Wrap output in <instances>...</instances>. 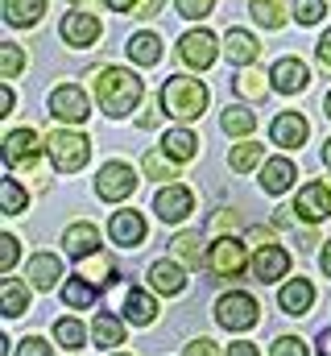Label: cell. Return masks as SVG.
<instances>
[{
    "label": "cell",
    "instance_id": "obj_1",
    "mask_svg": "<svg viewBox=\"0 0 331 356\" xmlns=\"http://www.w3.org/2000/svg\"><path fill=\"white\" fill-rule=\"evenodd\" d=\"M141 95H145V88H141V79L133 71H124V67L95 71V99H99V108L108 116H129L141 104Z\"/></svg>",
    "mask_w": 331,
    "mask_h": 356
},
{
    "label": "cell",
    "instance_id": "obj_2",
    "mask_svg": "<svg viewBox=\"0 0 331 356\" xmlns=\"http://www.w3.org/2000/svg\"><path fill=\"white\" fill-rule=\"evenodd\" d=\"M207 108V88L191 75H170L162 83V112L174 120H199Z\"/></svg>",
    "mask_w": 331,
    "mask_h": 356
},
{
    "label": "cell",
    "instance_id": "obj_3",
    "mask_svg": "<svg viewBox=\"0 0 331 356\" xmlns=\"http://www.w3.org/2000/svg\"><path fill=\"white\" fill-rule=\"evenodd\" d=\"M46 154H50L54 170H63V175H75V170H83V166H87V158H91V145H87V137H83V133L54 129V133L46 137Z\"/></svg>",
    "mask_w": 331,
    "mask_h": 356
},
{
    "label": "cell",
    "instance_id": "obj_4",
    "mask_svg": "<svg viewBox=\"0 0 331 356\" xmlns=\"http://www.w3.org/2000/svg\"><path fill=\"white\" fill-rule=\"evenodd\" d=\"M216 323L228 327V332H248L261 323V311H257V298L245 294V290H232L216 302Z\"/></svg>",
    "mask_w": 331,
    "mask_h": 356
},
{
    "label": "cell",
    "instance_id": "obj_5",
    "mask_svg": "<svg viewBox=\"0 0 331 356\" xmlns=\"http://www.w3.org/2000/svg\"><path fill=\"white\" fill-rule=\"evenodd\" d=\"M245 266H248V253L236 236H220V241L207 249V269H211L216 277H241Z\"/></svg>",
    "mask_w": 331,
    "mask_h": 356
},
{
    "label": "cell",
    "instance_id": "obj_6",
    "mask_svg": "<svg viewBox=\"0 0 331 356\" xmlns=\"http://www.w3.org/2000/svg\"><path fill=\"white\" fill-rule=\"evenodd\" d=\"M133 191H137V175H133V166H124V162H108V166H99V178H95V195H99V199L120 203V199H129Z\"/></svg>",
    "mask_w": 331,
    "mask_h": 356
},
{
    "label": "cell",
    "instance_id": "obj_7",
    "mask_svg": "<svg viewBox=\"0 0 331 356\" xmlns=\"http://www.w3.org/2000/svg\"><path fill=\"white\" fill-rule=\"evenodd\" d=\"M154 211H158L162 224H182V220L195 211V195H191V186H182V182H166L162 191H158V199H154Z\"/></svg>",
    "mask_w": 331,
    "mask_h": 356
},
{
    "label": "cell",
    "instance_id": "obj_8",
    "mask_svg": "<svg viewBox=\"0 0 331 356\" xmlns=\"http://www.w3.org/2000/svg\"><path fill=\"white\" fill-rule=\"evenodd\" d=\"M38 158H42V141H38L33 129H13L4 137V166H13V170L38 166Z\"/></svg>",
    "mask_w": 331,
    "mask_h": 356
},
{
    "label": "cell",
    "instance_id": "obj_9",
    "mask_svg": "<svg viewBox=\"0 0 331 356\" xmlns=\"http://www.w3.org/2000/svg\"><path fill=\"white\" fill-rule=\"evenodd\" d=\"M116 298H120V315H124L133 327H145V323H154V319H158V302H154L145 290H137L133 282H120Z\"/></svg>",
    "mask_w": 331,
    "mask_h": 356
},
{
    "label": "cell",
    "instance_id": "obj_10",
    "mask_svg": "<svg viewBox=\"0 0 331 356\" xmlns=\"http://www.w3.org/2000/svg\"><path fill=\"white\" fill-rule=\"evenodd\" d=\"M50 116H58V120H67V124H83L87 116H91V108H87V95H83L75 83H63V88L50 91Z\"/></svg>",
    "mask_w": 331,
    "mask_h": 356
},
{
    "label": "cell",
    "instance_id": "obj_11",
    "mask_svg": "<svg viewBox=\"0 0 331 356\" xmlns=\"http://www.w3.org/2000/svg\"><path fill=\"white\" fill-rule=\"evenodd\" d=\"M178 54H182L186 67L207 71V67L216 63V33H207V29H191V33L178 42Z\"/></svg>",
    "mask_w": 331,
    "mask_h": 356
},
{
    "label": "cell",
    "instance_id": "obj_12",
    "mask_svg": "<svg viewBox=\"0 0 331 356\" xmlns=\"http://www.w3.org/2000/svg\"><path fill=\"white\" fill-rule=\"evenodd\" d=\"M307 133H311V124H307L302 112H277L273 124H269V137H273V145H282V149H302Z\"/></svg>",
    "mask_w": 331,
    "mask_h": 356
},
{
    "label": "cell",
    "instance_id": "obj_13",
    "mask_svg": "<svg viewBox=\"0 0 331 356\" xmlns=\"http://www.w3.org/2000/svg\"><path fill=\"white\" fill-rule=\"evenodd\" d=\"M294 211H298L307 224L328 220L331 216V186L328 182H307V186L298 191V199H294Z\"/></svg>",
    "mask_w": 331,
    "mask_h": 356
},
{
    "label": "cell",
    "instance_id": "obj_14",
    "mask_svg": "<svg viewBox=\"0 0 331 356\" xmlns=\"http://www.w3.org/2000/svg\"><path fill=\"white\" fill-rule=\"evenodd\" d=\"M108 236H112V245H120V249H137V245L145 241V220H141V211H116V216L108 220Z\"/></svg>",
    "mask_w": 331,
    "mask_h": 356
},
{
    "label": "cell",
    "instance_id": "obj_15",
    "mask_svg": "<svg viewBox=\"0 0 331 356\" xmlns=\"http://www.w3.org/2000/svg\"><path fill=\"white\" fill-rule=\"evenodd\" d=\"M290 273V253L282 245H261L257 257H252V277L257 282H277Z\"/></svg>",
    "mask_w": 331,
    "mask_h": 356
},
{
    "label": "cell",
    "instance_id": "obj_16",
    "mask_svg": "<svg viewBox=\"0 0 331 356\" xmlns=\"http://www.w3.org/2000/svg\"><path fill=\"white\" fill-rule=\"evenodd\" d=\"M269 79H273V88L282 91V95H294V91H302L311 83V71H307L298 58H277V63L269 67Z\"/></svg>",
    "mask_w": 331,
    "mask_h": 356
},
{
    "label": "cell",
    "instance_id": "obj_17",
    "mask_svg": "<svg viewBox=\"0 0 331 356\" xmlns=\"http://www.w3.org/2000/svg\"><path fill=\"white\" fill-rule=\"evenodd\" d=\"M277 307L286 311V315H307L311 307H315V286L307 282V277H294V282H286L282 286V294H277Z\"/></svg>",
    "mask_w": 331,
    "mask_h": 356
},
{
    "label": "cell",
    "instance_id": "obj_18",
    "mask_svg": "<svg viewBox=\"0 0 331 356\" xmlns=\"http://www.w3.org/2000/svg\"><path fill=\"white\" fill-rule=\"evenodd\" d=\"M63 38H67V46H91L95 38H99V17L95 13H67L63 17Z\"/></svg>",
    "mask_w": 331,
    "mask_h": 356
},
{
    "label": "cell",
    "instance_id": "obj_19",
    "mask_svg": "<svg viewBox=\"0 0 331 356\" xmlns=\"http://www.w3.org/2000/svg\"><path fill=\"white\" fill-rule=\"evenodd\" d=\"M294 178H298V170H294L290 158H269V162L261 166V191H265V195H282V191L294 186Z\"/></svg>",
    "mask_w": 331,
    "mask_h": 356
},
{
    "label": "cell",
    "instance_id": "obj_20",
    "mask_svg": "<svg viewBox=\"0 0 331 356\" xmlns=\"http://www.w3.org/2000/svg\"><path fill=\"white\" fill-rule=\"evenodd\" d=\"M63 245H67V253L71 257H95L99 253V228L95 224H71L67 232H63Z\"/></svg>",
    "mask_w": 331,
    "mask_h": 356
},
{
    "label": "cell",
    "instance_id": "obj_21",
    "mask_svg": "<svg viewBox=\"0 0 331 356\" xmlns=\"http://www.w3.org/2000/svg\"><path fill=\"white\" fill-rule=\"evenodd\" d=\"M58 277H63V261L54 253H33L29 257V286L33 290H54Z\"/></svg>",
    "mask_w": 331,
    "mask_h": 356
},
{
    "label": "cell",
    "instance_id": "obj_22",
    "mask_svg": "<svg viewBox=\"0 0 331 356\" xmlns=\"http://www.w3.org/2000/svg\"><path fill=\"white\" fill-rule=\"evenodd\" d=\"M224 54H228L236 67H248V63H257L261 46H257V38H252L248 29H228V33H224Z\"/></svg>",
    "mask_w": 331,
    "mask_h": 356
},
{
    "label": "cell",
    "instance_id": "obj_23",
    "mask_svg": "<svg viewBox=\"0 0 331 356\" xmlns=\"http://www.w3.org/2000/svg\"><path fill=\"white\" fill-rule=\"evenodd\" d=\"M124 50H129V58H133L137 67H158V63H162V38H158V33H133V38L124 42Z\"/></svg>",
    "mask_w": 331,
    "mask_h": 356
},
{
    "label": "cell",
    "instance_id": "obj_24",
    "mask_svg": "<svg viewBox=\"0 0 331 356\" xmlns=\"http://www.w3.org/2000/svg\"><path fill=\"white\" fill-rule=\"evenodd\" d=\"M25 307H29V282L4 277V282H0V311H4L8 319H17V315H25Z\"/></svg>",
    "mask_w": 331,
    "mask_h": 356
},
{
    "label": "cell",
    "instance_id": "obj_25",
    "mask_svg": "<svg viewBox=\"0 0 331 356\" xmlns=\"http://www.w3.org/2000/svg\"><path fill=\"white\" fill-rule=\"evenodd\" d=\"M150 286L162 290V294H182L186 273H182L178 261H154V266H150Z\"/></svg>",
    "mask_w": 331,
    "mask_h": 356
},
{
    "label": "cell",
    "instance_id": "obj_26",
    "mask_svg": "<svg viewBox=\"0 0 331 356\" xmlns=\"http://www.w3.org/2000/svg\"><path fill=\"white\" fill-rule=\"evenodd\" d=\"M46 13V0H4V21L25 29V25H38Z\"/></svg>",
    "mask_w": 331,
    "mask_h": 356
},
{
    "label": "cell",
    "instance_id": "obj_27",
    "mask_svg": "<svg viewBox=\"0 0 331 356\" xmlns=\"http://www.w3.org/2000/svg\"><path fill=\"white\" fill-rule=\"evenodd\" d=\"M95 298H99L95 282H87L83 273H75V277H67V286H63V302H67L71 311H87V307H91Z\"/></svg>",
    "mask_w": 331,
    "mask_h": 356
},
{
    "label": "cell",
    "instance_id": "obj_28",
    "mask_svg": "<svg viewBox=\"0 0 331 356\" xmlns=\"http://www.w3.org/2000/svg\"><path fill=\"white\" fill-rule=\"evenodd\" d=\"M91 336H95V344H99V348H116V344H124V323H120L116 315L99 311V315H95V323H91Z\"/></svg>",
    "mask_w": 331,
    "mask_h": 356
},
{
    "label": "cell",
    "instance_id": "obj_29",
    "mask_svg": "<svg viewBox=\"0 0 331 356\" xmlns=\"http://www.w3.org/2000/svg\"><path fill=\"white\" fill-rule=\"evenodd\" d=\"M162 145H166V154H170L174 162H191V158L199 154V137H195V133H186V129H170Z\"/></svg>",
    "mask_w": 331,
    "mask_h": 356
},
{
    "label": "cell",
    "instance_id": "obj_30",
    "mask_svg": "<svg viewBox=\"0 0 331 356\" xmlns=\"http://www.w3.org/2000/svg\"><path fill=\"white\" fill-rule=\"evenodd\" d=\"M248 8H252V21L265 25V29L286 25V0H248Z\"/></svg>",
    "mask_w": 331,
    "mask_h": 356
},
{
    "label": "cell",
    "instance_id": "obj_31",
    "mask_svg": "<svg viewBox=\"0 0 331 356\" xmlns=\"http://www.w3.org/2000/svg\"><path fill=\"white\" fill-rule=\"evenodd\" d=\"M174 257H178L182 266H191V269H199V261H207V257H203L199 232H178V236H174Z\"/></svg>",
    "mask_w": 331,
    "mask_h": 356
},
{
    "label": "cell",
    "instance_id": "obj_32",
    "mask_svg": "<svg viewBox=\"0 0 331 356\" xmlns=\"http://www.w3.org/2000/svg\"><path fill=\"white\" fill-rule=\"evenodd\" d=\"M220 129H224L228 137H248V133L257 129V116H252L248 108H241V104H232V108L224 112V120H220Z\"/></svg>",
    "mask_w": 331,
    "mask_h": 356
},
{
    "label": "cell",
    "instance_id": "obj_33",
    "mask_svg": "<svg viewBox=\"0 0 331 356\" xmlns=\"http://www.w3.org/2000/svg\"><path fill=\"white\" fill-rule=\"evenodd\" d=\"M141 170L150 178H162V182H170V178H178V162L166 154V149H150L145 158H141Z\"/></svg>",
    "mask_w": 331,
    "mask_h": 356
},
{
    "label": "cell",
    "instance_id": "obj_34",
    "mask_svg": "<svg viewBox=\"0 0 331 356\" xmlns=\"http://www.w3.org/2000/svg\"><path fill=\"white\" fill-rule=\"evenodd\" d=\"M261 158H265V145H257V141H245V145H236V149L228 154V166H232L236 175H248L252 166H261Z\"/></svg>",
    "mask_w": 331,
    "mask_h": 356
},
{
    "label": "cell",
    "instance_id": "obj_35",
    "mask_svg": "<svg viewBox=\"0 0 331 356\" xmlns=\"http://www.w3.org/2000/svg\"><path fill=\"white\" fill-rule=\"evenodd\" d=\"M83 336H87V332H83L79 319H58V323H54V340H58V344H63L67 353L83 348Z\"/></svg>",
    "mask_w": 331,
    "mask_h": 356
},
{
    "label": "cell",
    "instance_id": "obj_36",
    "mask_svg": "<svg viewBox=\"0 0 331 356\" xmlns=\"http://www.w3.org/2000/svg\"><path fill=\"white\" fill-rule=\"evenodd\" d=\"M21 67H25V54H21V46L4 42V46H0V79H17V75H21Z\"/></svg>",
    "mask_w": 331,
    "mask_h": 356
},
{
    "label": "cell",
    "instance_id": "obj_37",
    "mask_svg": "<svg viewBox=\"0 0 331 356\" xmlns=\"http://www.w3.org/2000/svg\"><path fill=\"white\" fill-rule=\"evenodd\" d=\"M0 195H4V211L8 216H21L25 211V191L17 178H0Z\"/></svg>",
    "mask_w": 331,
    "mask_h": 356
},
{
    "label": "cell",
    "instance_id": "obj_38",
    "mask_svg": "<svg viewBox=\"0 0 331 356\" xmlns=\"http://www.w3.org/2000/svg\"><path fill=\"white\" fill-rule=\"evenodd\" d=\"M294 17H298V25H319L323 21V13H328V4L323 0H294V8H290Z\"/></svg>",
    "mask_w": 331,
    "mask_h": 356
},
{
    "label": "cell",
    "instance_id": "obj_39",
    "mask_svg": "<svg viewBox=\"0 0 331 356\" xmlns=\"http://www.w3.org/2000/svg\"><path fill=\"white\" fill-rule=\"evenodd\" d=\"M79 273L87 277V282L104 286V282H112V277H108V273H112V261H108V257H99V253H95V257H83V269H79Z\"/></svg>",
    "mask_w": 331,
    "mask_h": 356
},
{
    "label": "cell",
    "instance_id": "obj_40",
    "mask_svg": "<svg viewBox=\"0 0 331 356\" xmlns=\"http://www.w3.org/2000/svg\"><path fill=\"white\" fill-rule=\"evenodd\" d=\"M174 8H178V17H186V21H203V17H211L216 0H174Z\"/></svg>",
    "mask_w": 331,
    "mask_h": 356
},
{
    "label": "cell",
    "instance_id": "obj_41",
    "mask_svg": "<svg viewBox=\"0 0 331 356\" xmlns=\"http://www.w3.org/2000/svg\"><path fill=\"white\" fill-rule=\"evenodd\" d=\"M265 88H269V83H265V75H261V71H245V75L236 79V91H241L245 99H261Z\"/></svg>",
    "mask_w": 331,
    "mask_h": 356
},
{
    "label": "cell",
    "instance_id": "obj_42",
    "mask_svg": "<svg viewBox=\"0 0 331 356\" xmlns=\"http://www.w3.org/2000/svg\"><path fill=\"white\" fill-rule=\"evenodd\" d=\"M269 356H307V344H302L298 336H277Z\"/></svg>",
    "mask_w": 331,
    "mask_h": 356
},
{
    "label": "cell",
    "instance_id": "obj_43",
    "mask_svg": "<svg viewBox=\"0 0 331 356\" xmlns=\"http://www.w3.org/2000/svg\"><path fill=\"white\" fill-rule=\"evenodd\" d=\"M17 236H0V273H13V266H17Z\"/></svg>",
    "mask_w": 331,
    "mask_h": 356
},
{
    "label": "cell",
    "instance_id": "obj_44",
    "mask_svg": "<svg viewBox=\"0 0 331 356\" xmlns=\"http://www.w3.org/2000/svg\"><path fill=\"white\" fill-rule=\"evenodd\" d=\"M17 356H50V344L38 340V336H25V340L17 344Z\"/></svg>",
    "mask_w": 331,
    "mask_h": 356
},
{
    "label": "cell",
    "instance_id": "obj_45",
    "mask_svg": "<svg viewBox=\"0 0 331 356\" xmlns=\"http://www.w3.org/2000/svg\"><path fill=\"white\" fill-rule=\"evenodd\" d=\"M186 356H220V353H216V344H211V340H203V336H199V340H191V344H186Z\"/></svg>",
    "mask_w": 331,
    "mask_h": 356
},
{
    "label": "cell",
    "instance_id": "obj_46",
    "mask_svg": "<svg viewBox=\"0 0 331 356\" xmlns=\"http://www.w3.org/2000/svg\"><path fill=\"white\" fill-rule=\"evenodd\" d=\"M315 50H319V63H323V67L331 71V29L323 33V38H319V46H315Z\"/></svg>",
    "mask_w": 331,
    "mask_h": 356
},
{
    "label": "cell",
    "instance_id": "obj_47",
    "mask_svg": "<svg viewBox=\"0 0 331 356\" xmlns=\"http://www.w3.org/2000/svg\"><path fill=\"white\" fill-rule=\"evenodd\" d=\"M104 4H108L112 13H137V8H141L137 0H104Z\"/></svg>",
    "mask_w": 331,
    "mask_h": 356
},
{
    "label": "cell",
    "instance_id": "obj_48",
    "mask_svg": "<svg viewBox=\"0 0 331 356\" xmlns=\"http://www.w3.org/2000/svg\"><path fill=\"white\" fill-rule=\"evenodd\" d=\"M228 356H261V353H257V344L241 340V344H232V348H228Z\"/></svg>",
    "mask_w": 331,
    "mask_h": 356
},
{
    "label": "cell",
    "instance_id": "obj_49",
    "mask_svg": "<svg viewBox=\"0 0 331 356\" xmlns=\"http://www.w3.org/2000/svg\"><path fill=\"white\" fill-rule=\"evenodd\" d=\"M162 8V0H141V8H137V17H154Z\"/></svg>",
    "mask_w": 331,
    "mask_h": 356
},
{
    "label": "cell",
    "instance_id": "obj_50",
    "mask_svg": "<svg viewBox=\"0 0 331 356\" xmlns=\"http://www.w3.org/2000/svg\"><path fill=\"white\" fill-rule=\"evenodd\" d=\"M8 108H13V91L0 88V116H8Z\"/></svg>",
    "mask_w": 331,
    "mask_h": 356
},
{
    "label": "cell",
    "instance_id": "obj_51",
    "mask_svg": "<svg viewBox=\"0 0 331 356\" xmlns=\"http://www.w3.org/2000/svg\"><path fill=\"white\" fill-rule=\"evenodd\" d=\"M319 356H331V327L319 332Z\"/></svg>",
    "mask_w": 331,
    "mask_h": 356
},
{
    "label": "cell",
    "instance_id": "obj_52",
    "mask_svg": "<svg viewBox=\"0 0 331 356\" xmlns=\"http://www.w3.org/2000/svg\"><path fill=\"white\" fill-rule=\"evenodd\" d=\"M319 266H323V273L331 277V241H323V257H319Z\"/></svg>",
    "mask_w": 331,
    "mask_h": 356
},
{
    "label": "cell",
    "instance_id": "obj_53",
    "mask_svg": "<svg viewBox=\"0 0 331 356\" xmlns=\"http://www.w3.org/2000/svg\"><path fill=\"white\" fill-rule=\"evenodd\" d=\"M141 124H145V129H158V108H150V112L141 116Z\"/></svg>",
    "mask_w": 331,
    "mask_h": 356
},
{
    "label": "cell",
    "instance_id": "obj_54",
    "mask_svg": "<svg viewBox=\"0 0 331 356\" xmlns=\"http://www.w3.org/2000/svg\"><path fill=\"white\" fill-rule=\"evenodd\" d=\"M323 166L331 170V137H328V145H323Z\"/></svg>",
    "mask_w": 331,
    "mask_h": 356
},
{
    "label": "cell",
    "instance_id": "obj_55",
    "mask_svg": "<svg viewBox=\"0 0 331 356\" xmlns=\"http://www.w3.org/2000/svg\"><path fill=\"white\" fill-rule=\"evenodd\" d=\"M323 108H328V120H331V91H328V99H323Z\"/></svg>",
    "mask_w": 331,
    "mask_h": 356
},
{
    "label": "cell",
    "instance_id": "obj_56",
    "mask_svg": "<svg viewBox=\"0 0 331 356\" xmlns=\"http://www.w3.org/2000/svg\"><path fill=\"white\" fill-rule=\"evenodd\" d=\"M75 4H83V0H75Z\"/></svg>",
    "mask_w": 331,
    "mask_h": 356
},
{
    "label": "cell",
    "instance_id": "obj_57",
    "mask_svg": "<svg viewBox=\"0 0 331 356\" xmlns=\"http://www.w3.org/2000/svg\"><path fill=\"white\" fill-rule=\"evenodd\" d=\"M120 356H124V353H120Z\"/></svg>",
    "mask_w": 331,
    "mask_h": 356
}]
</instances>
